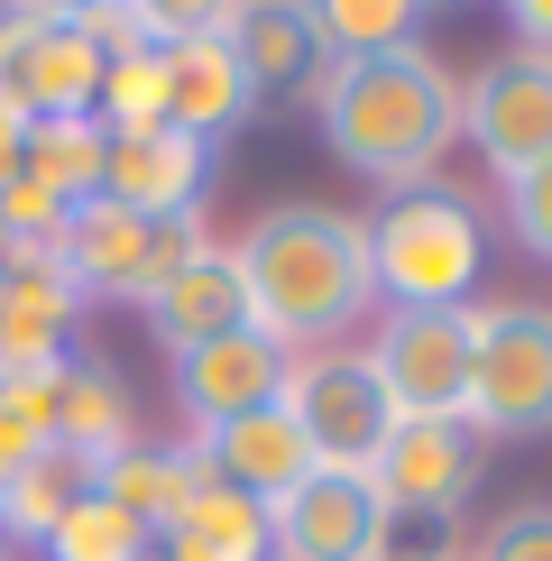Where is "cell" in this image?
<instances>
[{
  "instance_id": "ba28073f",
  "label": "cell",
  "mask_w": 552,
  "mask_h": 561,
  "mask_svg": "<svg viewBox=\"0 0 552 561\" xmlns=\"http://www.w3.org/2000/svg\"><path fill=\"white\" fill-rule=\"evenodd\" d=\"M460 138L497 167V184L543 167L552 157V56L543 46H506L460 83Z\"/></svg>"
},
{
  "instance_id": "9c48e42d",
  "label": "cell",
  "mask_w": 552,
  "mask_h": 561,
  "mask_svg": "<svg viewBox=\"0 0 552 561\" xmlns=\"http://www.w3.org/2000/svg\"><path fill=\"white\" fill-rule=\"evenodd\" d=\"M488 479V442H479L460 414H396L387 451L368 460V488H378L387 516H460V497Z\"/></svg>"
},
{
  "instance_id": "603a6c76",
  "label": "cell",
  "mask_w": 552,
  "mask_h": 561,
  "mask_svg": "<svg viewBox=\"0 0 552 561\" xmlns=\"http://www.w3.org/2000/svg\"><path fill=\"white\" fill-rule=\"evenodd\" d=\"M424 0H313V28L332 56H387V46H424Z\"/></svg>"
},
{
  "instance_id": "9a60e30c",
  "label": "cell",
  "mask_w": 552,
  "mask_h": 561,
  "mask_svg": "<svg viewBox=\"0 0 552 561\" xmlns=\"http://www.w3.org/2000/svg\"><path fill=\"white\" fill-rule=\"evenodd\" d=\"M184 451L203 460V479L240 488V497H258V506H276L295 479L313 470V451H304V433H295L286 405H258V414H230V424H203Z\"/></svg>"
},
{
  "instance_id": "7402d4cb",
  "label": "cell",
  "mask_w": 552,
  "mask_h": 561,
  "mask_svg": "<svg viewBox=\"0 0 552 561\" xmlns=\"http://www.w3.org/2000/svg\"><path fill=\"white\" fill-rule=\"evenodd\" d=\"M92 479H102L92 460H74V451H56V442H46L28 470L0 488V534H10V543H46V534H56V525L92 497Z\"/></svg>"
},
{
  "instance_id": "277c9868",
  "label": "cell",
  "mask_w": 552,
  "mask_h": 561,
  "mask_svg": "<svg viewBox=\"0 0 552 561\" xmlns=\"http://www.w3.org/2000/svg\"><path fill=\"white\" fill-rule=\"evenodd\" d=\"M460 424L479 442H543L552 433V304H470Z\"/></svg>"
},
{
  "instance_id": "f546056e",
  "label": "cell",
  "mask_w": 552,
  "mask_h": 561,
  "mask_svg": "<svg viewBox=\"0 0 552 561\" xmlns=\"http://www.w3.org/2000/svg\"><path fill=\"white\" fill-rule=\"evenodd\" d=\"M506 10V28H516V46H543L552 56V0H497Z\"/></svg>"
},
{
  "instance_id": "6da1fadb",
  "label": "cell",
  "mask_w": 552,
  "mask_h": 561,
  "mask_svg": "<svg viewBox=\"0 0 552 561\" xmlns=\"http://www.w3.org/2000/svg\"><path fill=\"white\" fill-rule=\"evenodd\" d=\"M230 267L249 286V322L276 350H322L378 304V286H368V230H359V213H332V203H276V213H258L240 230V249H230Z\"/></svg>"
},
{
  "instance_id": "83f0119b",
  "label": "cell",
  "mask_w": 552,
  "mask_h": 561,
  "mask_svg": "<svg viewBox=\"0 0 552 561\" xmlns=\"http://www.w3.org/2000/svg\"><path fill=\"white\" fill-rule=\"evenodd\" d=\"M460 561H552V506H506L479 534V552H460Z\"/></svg>"
},
{
  "instance_id": "2e32d148",
  "label": "cell",
  "mask_w": 552,
  "mask_h": 561,
  "mask_svg": "<svg viewBox=\"0 0 552 561\" xmlns=\"http://www.w3.org/2000/svg\"><path fill=\"white\" fill-rule=\"evenodd\" d=\"M148 332L166 359H184V350H203V341H230V332H249V286H240V267H230V249L221 240H203L194 259H184L166 286H157L148 304Z\"/></svg>"
},
{
  "instance_id": "7c38bea8",
  "label": "cell",
  "mask_w": 552,
  "mask_h": 561,
  "mask_svg": "<svg viewBox=\"0 0 552 561\" xmlns=\"http://www.w3.org/2000/svg\"><path fill=\"white\" fill-rule=\"evenodd\" d=\"M286 368H295V350H276L258 322H249V332L203 341V350H184V359H175V405L194 414V433L203 424H230V414L276 405V396H286Z\"/></svg>"
},
{
  "instance_id": "836d02e7",
  "label": "cell",
  "mask_w": 552,
  "mask_h": 561,
  "mask_svg": "<svg viewBox=\"0 0 552 561\" xmlns=\"http://www.w3.org/2000/svg\"><path fill=\"white\" fill-rule=\"evenodd\" d=\"M0 552H10V534H0Z\"/></svg>"
},
{
  "instance_id": "8992f818",
  "label": "cell",
  "mask_w": 552,
  "mask_h": 561,
  "mask_svg": "<svg viewBox=\"0 0 552 561\" xmlns=\"http://www.w3.org/2000/svg\"><path fill=\"white\" fill-rule=\"evenodd\" d=\"M276 405L295 414V433H304V451L322 470H368L387 451V433H396V405H387L368 350H313V359H295Z\"/></svg>"
},
{
  "instance_id": "52a82bcc",
  "label": "cell",
  "mask_w": 552,
  "mask_h": 561,
  "mask_svg": "<svg viewBox=\"0 0 552 561\" xmlns=\"http://www.w3.org/2000/svg\"><path fill=\"white\" fill-rule=\"evenodd\" d=\"M368 368H378L396 414H460V396H470V304H387Z\"/></svg>"
},
{
  "instance_id": "4fadbf2b",
  "label": "cell",
  "mask_w": 552,
  "mask_h": 561,
  "mask_svg": "<svg viewBox=\"0 0 552 561\" xmlns=\"http://www.w3.org/2000/svg\"><path fill=\"white\" fill-rule=\"evenodd\" d=\"M83 295L65 286L56 259H0V378H37V368L74 359Z\"/></svg>"
},
{
  "instance_id": "d6986e66",
  "label": "cell",
  "mask_w": 552,
  "mask_h": 561,
  "mask_svg": "<svg viewBox=\"0 0 552 561\" xmlns=\"http://www.w3.org/2000/svg\"><path fill=\"white\" fill-rule=\"evenodd\" d=\"M157 543H175V561H267V506L221 479H194V497L175 506Z\"/></svg>"
},
{
  "instance_id": "1f68e13d",
  "label": "cell",
  "mask_w": 552,
  "mask_h": 561,
  "mask_svg": "<svg viewBox=\"0 0 552 561\" xmlns=\"http://www.w3.org/2000/svg\"><path fill=\"white\" fill-rule=\"evenodd\" d=\"M0 10H19V19H56V28H65V19H83L92 0H0Z\"/></svg>"
},
{
  "instance_id": "5bb4252c",
  "label": "cell",
  "mask_w": 552,
  "mask_h": 561,
  "mask_svg": "<svg viewBox=\"0 0 552 561\" xmlns=\"http://www.w3.org/2000/svg\"><path fill=\"white\" fill-rule=\"evenodd\" d=\"M203 184H212V148H194L184 129H138V138H111L102 157V194L138 221H184L203 213Z\"/></svg>"
},
{
  "instance_id": "d4e9b609",
  "label": "cell",
  "mask_w": 552,
  "mask_h": 561,
  "mask_svg": "<svg viewBox=\"0 0 552 561\" xmlns=\"http://www.w3.org/2000/svg\"><path fill=\"white\" fill-rule=\"evenodd\" d=\"M138 552H148V534H138L120 506H102V497H83L74 516L46 534V561H138Z\"/></svg>"
},
{
  "instance_id": "ffe728a7",
  "label": "cell",
  "mask_w": 552,
  "mask_h": 561,
  "mask_svg": "<svg viewBox=\"0 0 552 561\" xmlns=\"http://www.w3.org/2000/svg\"><path fill=\"white\" fill-rule=\"evenodd\" d=\"M194 479H203V460H194V451H148V442H129V451H111V460H102L92 497L120 506L138 534H166V525H175V506L194 497Z\"/></svg>"
},
{
  "instance_id": "4316f807",
  "label": "cell",
  "mask_w": 552,
  "mask_h": 561,
  "mask_svg": "<svg viewBox=\"0 0 552 561\" xmlns=\"http://www.w3.org/2000/svg\"><path fill=\"white\" fill-rule=\"evenodd\" d=\"M506 230H516V249H534L552 267V157L525 175H506Z\"/></svg>"
},
{
  "instance_id": "d6a6232c",
  "label": "cell",
  "mask_w": 552,
  "mask_h": 561,
  "mask_svg": "<svg viewBox=\"0 0 552 561\" xmlns=\"http://www.w3.org/2000/svg\"><path fill=\"white\" fill-rule=\"evenodd\" d=\"M138 561H175V543H157V534H148V552H138Z\"/></svg>"
},
{
  "instance_id": "484cf974",
  "label": "cell",
  "mask_w": 552,
  "mask_h": 561,
  "mask_svg": "<svg viewBox=\"0 0 552 561\" xmlns=\"http://www.w3.org/2000/svg\"><path fill=\"white\" fill-rule=\"evenodd\" d=\"M148 46H194V37H230L240 0H129Z\"/></svg>"
},
{
  "instance_id": "8fae6325",
  "label": "cell",
  "mask_w": 552,
  "mask_h": 561,
  "mask_svg": "<svg viewBox=\"0 0 552 561\" xmlns=\"http://www.w3.org/2000/svg\"><path fill=\"white\" fill-rule=\"evenodd\" d=\"M230 56H240V75L258 102H322V83H332V46L313 28V0H240V19H230Z\"/></svg>"
},
{
  "instance_id": "e575fe53",
  "label": "cell",
  "mask_w": 552,
  "mask_h": 561,
  "mask_svg": "<svg viewBox=\"0 0 552 561\" xmlns=\"http://www.w3.org/2000/svg\"><path fill=\"white\" fill-rule=\"evenodd\" d=\"M424 10H433V0H424Z\"/></svg>"
},
{
  "instance_id": "44dd1931",
  "label": "cell",
  "mask_w": 552,
  "mask_h": 561,
  "mask_svg": "<svg viewBox=\"0 0 552 561\" xmlns=\"http://www.w3.org/2000/svg\"><path fill=\"white\" fill-rule=\"evenodd\" d=\"M102 157H111V129L92 121V111H74V121H28V157H19V175L37 184L46 203H92L102 194Z\"/></svg>"
},
{
  "instance_id": "cb8c5ba5",
  "label": "cell",
  "mask_w": 552,
  "mask_h": 561,
  "mask_svg": "<svg viewBox=\"0 0 552 561\" xmlns=\"http://www.w3.org/2000/svg\"><path fill=\"white\" fill-rule=\"evenodd\" d=\"M92 121L111 138H138V129H166V56L138 46V56H111L102 65V92H92Z\"/></svg>"
},
{
  "instance_id": "ac0fdd59",
  "label": "cell",
  "mask_w": 552,
  "mask_h": 561,
  "mask_svg": "<svg viewBox=\"0 0 552 561\" xmlns=\"http://www.w3.org/2000/svg\"><path fill=\"white\" fill-rule=\"evenodd\" d=\"M46 442H56V451H74V460H92V470H102L111 451H129V396H120V378H111L102 359H65L56 378H46Z\"/></svg>"
},
{
  "instance_id": "4dcf8cb0",
  "label": "cell",
  "mask_w": 552,
  "mask_h": 561,
  "mask_svg": "<svg viewBox=\"0 0 552 561\" xmlns=\"http://www.w3.org/2000/svg\"><path fill=\"white\" fill-rule=\"evenodd\" d=\"M19 157H28V111H19L10 92H0V184L19 175Z\"/></svg>"
},
{
  "instance_id": "3957f363",
  "label": "cell",
  "mask_w": 552,
  "mask_h": 561,
  "mask_svg": "<svg viewBox=\"0 0 552 561\" xmlns=\"http://www.w3.org/2000/svg\"><path fill=\"white\" fill-rule=\"evenodd\" d=\"M368 230V286L387 304H460L479 286V259H488V230H479V203L451 194V184H414V194H387Z\"/></svg>"
},
{
  "instance_id": "5b68a950",
  "label": "cell",
  "mask_w": 552,
  "mask_h": 561,
  "mask_svg": "<svg viewBox=\"0 0 552 561\" xmlns=\"http://www.w3.org/2000/svg\"><path fill=\"white\" fill-rule=\"evenodd\" d=\"M194 249H203V213H184V221H138V213H120L111 194L74 203L65 230H56V267H65V286H74L83 304H92V295L148 304L184 259H194Z\"/></svg>"
},
{
  "instance_id": "30bf717a",
  "label": "cell",
  "mask_w": 552,
  "mask_h": 561,
  "mask_svg": "<svg viewBox=\"0 0 552 561\" xmlns=\"http://www.w3.org/2000/svg\"><path fill=\"white\" fill-rule=\"evenodd\" d=\"M378 534H387V506L368 470H313L267 506V561H378Z\"/></svg>"
},
{
  "instance_id": "7a4b0ae2",
  "label": "cell",
  "mask_w": 552,
  "mask_h": 561,
  "mask_svg": "<svg viewBox=\"0 0 552 561\" xmlns=\"http://www.w3.org/2000/svg\"><path fill=\"white\" fill-rule=\"evenodd\" d=\"M313 121H322V138H332V157L350 175L387 184V194H414V184H433V167L460 138V83L424 46L341 56L322 102H313Z\"/></svg>"
},
{
  "instance_id": "e0dca14e",
  "label": "cell",
  "mask_w": 552,
  "mask_h": 561,
  "mask_svg": "<svg viewBox=\"0 0 552 561\" xmlns=\"http://www.w3.org/2000/svg\"><path fill=\"white\" fill-rule=\"evenodd\" d=\"M157 56H166V129H184L194 148H212V138H230V129L258 121V92H249L240 56H230V37L157 46Z\"/></svg>"
},
{
  "instance_id": "f1b7e54d",
  "label": "cell",
  "mask_w": 552,
  "mask_h": 561,
  "mask_svg": "<svg viewBox=\"0 0 552 561\" xmlns=\"http://www.w3.org/2000/svg\"><path fill=\"white\" fill-rule=\"evenodd\" d=\"M37 451H46V433H37V424H28L19 405H10V396H0V488H10L19 470H28Z\"/></svg>"
}]
</instances>
